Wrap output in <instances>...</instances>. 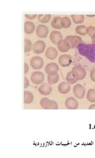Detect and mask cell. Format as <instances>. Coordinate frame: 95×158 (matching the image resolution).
Masks as SVG:
<instances>
[{
	"instance_id": "cell-34",
	"label": "cell",
	"mask_w": 95,
	"mask_h": 158,
	"mask_svg": "<svg viewBox=\"0 0 95 158\" xmlns=\"http://www.w3.org/2000/svg\"><path fill=\"white\" fill-rule=\"evenodd\" d=\"M92 41H93V42L95 44V40H92Z\"/></svg>"
},
{
	"instance_id": "cell-13",
	"label": "cell",
	"mask_w": 95,
	"mask_h": 158,
	"mask_svg": "<svg viewBox=\"0 0 95 158\" xmlns=\"http://www.w3.org/2000/svg\"><path fill=\"white\" fill-rule=\"evenodd\" d=\"M57 47L59 51L61 52H67L69 51L70 48V45L69 42L65 40H60L59 42L57 43Z\"/></svg>"
},
{
	"instance_id": "cell-29",
	"label": "cell",
	"mask_w": 95,
	"mask_h": 158,
	"mask_svg": "<svg viewBox=\"0 0 95 158\" xmlns=\"http://www.w3.org/2000/svg\"><path fill=\"white\" fill-rule=\"evenodd\" d=\"M90 78L92 81L95 82V69L92 70L90 74Z\"/></svg>"
},
{
	"instance_id": "cell-31",
	"label": "cell",
	"mask_w": 95,
	"mask_h": 158,
	"mask_svg": "<svg viewBox=\"0 0 95 158\" xmlns=\"http://www.w3.org/2000/svg\"><path fill=\"white\" fill-rule=\"evenodd\" d=\"M30 86V82L26 77H24V89H27Z\"/></svg>"
},
{
	"instance_id": "cell-2",
	"label": "cell",
	"mask_w": 95,
	"mask_h": 158,
	"mask_svg": "<svg viewBox=\"0 0 95 158\" xmlns=\"http://www.w3.org/2000/svg\"><path fill=\"white\" fill-rule=\"evenodd\" d=\"M41 107L45 110H57L58 106L57 102L48 98H42L40 101Z\"/></svg>"
},
{
	"instance_id": "cell-20",
	"label": "cell",
	"mask_w": 95,
	"mask_h": 158,
	"mask_svg": "<svg viewBox=\"0 0 95 158\" xmlns=\"http://www.w3.org/2000/svg\"><path fill=\"white\" fill-rule=\"evenodd\" d=\"M72 22L70 19L68 17H63L61 20V25L63 28H68L70 27Z\"/></svg>"
},
{
	"instance_id": "cell-21",
	"label": "cell",
	"mask_w": 95,
	"mask_h": 158,
	"mask_svg": "<svg viewBox=\"0 0 95 158\" xmlns=\"http://www.w3.org/2000/svg\"><path fill=\"white\" fill-rule=\"evenodd\" d=\"M59 79V75L58 74L54 75H48L47 77V81L50 85H54L57 84L58 82Z\"/></svg>"
},
{
	"instance_id": "cell-1",
	"label": "cell",
	"mask_w": 95,
	"mask_h": 158,
	"mask_svg": "<svg viewBox=\"0 0 95 158\" xmlns=\"http://www.w3.org/2000/svg\"><path fill=\"white\" fill-rule=\"evenodd\" d=\"M71 73L73 77L77 81H81L86 77V70L81 66L74 67L71 71Z\"/></svg>"
},
{
	"instance_id": "cell-32",
	"label": "cell",
	"mask_w": 95,
	"mask_h": 158,
	"mask_svg": "<svg viewBox=\"0 0 95 158\" xmlns=\"http://www.w3.org/2000/svg\"><path fill=\"white\" fill-rule=\"evenodd\" d=\"M28 71H29V66L26 63H24V74H27Z\"/></svg>"
},
{
	"instance_id": "cell-26",
	"label": "cell",
	"mask_w": 95,
	"mask_h": 158,
	"mask_svg": "<svg viewBox=\"0 0 95 158\" xmlns=\"http://www.w3.org/2000/svg\"><path fill=\"white\" fill-rule=\"evenodd\" d=\"M32 48V42L28 39L24 40V52L28 53L31 51Z\"/></svg>"
},
{
	"instance_id": "cell-12",
	"label": "cell",
	"mask_w": 95,
	"mask_h": 158,
	"mask_svg": "<svg viewBox=\"0 0 95 158\" xmlns=\"http://www.w3.org/2000/svg\"><path fill=\"white\" fill-rule=\"evenodd\" d=\"M38 91L42 95L47 96L52 92L53 88L49 84H43L39 87Z\"/></svg>"
},
{
	"instance_id": "cell-17",
	"label": "cell",
	"mask_w": 95,
	"mask_h": 158,
	"mask_svg": "<svg viewBox=\"0 0 95 158\" xmlns=\"http://www.w3.org/2000/svg\"><path fill=\"white\" fill-rule=\"evenodd\" d=\"M35 24L30 21H27L24 23V31L27 34H31L35 31Z\"/></svg>"
},
{
	"instance_id": "cell-5",
	"label": "cell",
	"mask_w": 95,
	"mask_h": 158,
	"mask_svg": "<svg viewBox=\"0 0 95 158\" xmlns=\"http://www.w3.org/2000/svg\"><path fill=\"white\" fill-rule=\"evenodd\" d=\"M65 40L69 42L71 49L78 47L82 41L81 38L77 35H69Z\"/></svg>"
},
{
	"instance_id": "cell-16",
	"label": "cell",
	"mask_w": 95,
	"mask_h": 158,
	"mask_svg": "<svg viewBox=\"0 0 95 158\" xmlns=\"http://www.w3.org/2000/svg\"><path fill=\"white\" fill-rule=\"evenodd\" d=\"M70 85L66 82H62L59 84L58 86V89L60 93L61 94H66L69 93L70 90Z\"/></svg>"
},
{
	"instance_id": "cell-18",
	"label": "cell",
	"mask_w": 95,
	"mask_h": 158,
	"mask_svg": "<svg viewBox=\"0 0 95 158\" xmlns=\"http://www.w3.org/2000/svg\"><path fill=\"white\" fill-rule=\"evenodd\" d=\"M34 100V96L32 93L29 91H24V102L25 104H30Z\"/></svg>"
},
{
	"instance_id": "cell-11",
	"label": "cell",
	"mask_w": 95,
	"mask_h": 158,
	"mask_svg": "<svg viewBox=\"0 0 95 158\" xmlns=\"http://www.w3.org/2000/svg\"><path fill=\"white\" fill-rule=\"evenodd\" d=\"M65 107L69 110H76L78 107V103L77 100L73 97L68 98L65 102Z\"/></svg>"
},
{
	"instance_id": "cell-4",
	"label": "cell",
	"mask_w": 95,
	"mask_h": 158,
	"mask_svg": "<svg viewBox=\"0 0 95 158\" xmlns=\"http://www.w3.org/2000/svg\"><path fill=\"white\" fill-rule=\"evenodd\" d=\"M45 81V75L40 71H35L31 76V81L34 85H39Z\"/></svg>"
},
{
	"instance_id": "cell-24",
	"label": "cell",
	"mask_w": 95,
	"mask_h": 158,
	"mask_svg": "<svg viewBox=\"0 0 95 158\" xmlns=\"http://www.w3.org/2000/svg\"><path fill=\"white\" fill-rule=\"evenodd\" d=\"M86 98L89 102H95V89H89L86 94Z\"/></svg>"
},
{
	"instance_id": "cell-8",
	"label": "cell",
	"mask_w": 95,
	"mask_h": 158,
	"mask_svg": "<svg viewBox=\"0 0 95 158\" xmlns=\"http://www.w3.org/2000/svg\"><path fill=\"white\" fill-rule=\"evenodd\" d=\"M49 33V30L47 26L43 24L38 26L36 28V33L37 36L41 38H45L47 37Z\"/></svg>"
},
{
	"instance_id": "cell-33",
	"label": "cell",
	"mask_w": 95,
	"mask_h": 158,
	"mask_svg": "<svg viewBox=\"0 0 95 158\" xmlns=\"http://www.w3.org/2000/svg\"><path fill=\"white\" fill-rule=\"evenodd\" d=\"M89 110H95V104L91 105L89 107Z\"/></svg>"
},
{
	"instance_id": "cell-15",
	"label": "cell",
	"mask_w": 95,
	"mask_h": 158,
	"mask_svg": "<svg viewBox=\"0 0 95 158\" xmlns=\"http://www.w3.org/2000/svg\"><path fill=\"white\" fill-rule=\"evenodd\" d=\"M63 36L62 34L58 31H53L50 33V40L54 44H57L60 40H62Z\"/></svg>"
},
{
	"instance_id": "cell-25",
	"label": "cell",
	"mask_w": 95,
	"mask_h": 158,
	"mask_svg": "<svg viewBox=\"0 0 95 158\" xmlns=\"http://www.w3.org/2000/svg\"><path fill=\"white\" fill-rule=\"evenodd\" d=\"M86 28H87V27H86L85 26H83V25L78 26L76 28V32L77 34L85 36V35H86V34H87Z\"/></svg>"
},
{
	"instance_id": "cell-23",
	"label": "cell",
	"mask_w": 95,
	"mask_h": 158,
	"mask_svg": "<svg viewBox=\"0 0 95 158\" xmlns=\"http://www.w3.org/2000/svg\"><path fill=\"white\" fill-rule=\"evenodd\" d=\"M72 18L73 21L74 23L80 24L82 23L84 20V16L82 15H72Z\"/></svg>"
},
{
	"instance_id": "cell-27",
	"label": "cell",
	"mask_w": 95,
	"mask_h": 158,
	"mask_svg": "<svg viewBox=\"0 0 95 158\" xmlns=\"http://www.w3.org/2000/svg\"><path fill=\"white\" fill-rule=\"evenodd\" d=\"M66 80L67 81V83H68L69 84H76L77 81H78L77 79H75V78L73 77V76L72 74L71 71L69 72L68 74H67V75H66Z\"/></svg>"
},
{
	"instance_id": "cell-10",
	"label": "cell",
	"mask_w": 95,
	"mask_h": 158,
	"mask_svg": "<svg viewBox=\"0 0 95 158\" xmlns=\"http://www.w3.org/2000/svg\"><path fill=\"white\" fill-rule=\"evenodd\" d=\"M59 64L63 67H67L72 63V57L69 55H64L60 56L58 59Z\"/></svg>"
},
{
	"instance_id": "cell-3",
	"label": "cell",
	"mask_w": 95,
	"mask_h": 158,
	"mask_svg": "<svg viewBox=\"0 0 95 158\" xmlns=\"http://www.w3.org/2000/svg\"><path fill=\"white\" fill-rule=\"evenodd\" d=\"M44 65V60L40 56H34L30 60V65L34 70H40Z\"/></svg>"
},
{
	"instance_id": "cell-9",
	"label": "cell",
	"mask_w": 95,
	"mask_h": 158,
	"mask_svg": "<svg viewBox=\"0 0 95 158\" xmlns=\"http://www.w3.org/2000/svg\"><path fill=\"white\" fill-rule=\"evenodd\" d=\"M59 66L55 63H50L46 66L45 71L46 74L50 75H54L58 74Z\"/></svg>"
},
{
	"instance_id": "cell-6",
	"label": "cell",
	"mask_w": 95,
	"mask_h": 158,
	"mask_svg": "<svg viewBox=\"0 0 95 158\" xmlns=\"http://www.w3.org/2000/svg\"><path fill=\"white\" fill-rule=\"evenodd\" d=\"M73 93L77 98L82 99L85 96V89L81 84H77L73 88Z\"/></svg>"
},
{
	"instance_id": "cell-7",
	"label": "cell",
	"mask_w": 95,
	"mask_h": 158,
	"mask_svg": "<svg viewBox=\"0 0 95 158\" xmlns=\"http://www.w3.org/2000/svg\"><path fill=\"white\" fill-rule=\"evenodd\" d=\"M46 49V43L43 41H37L32 45V50L36 54L43 53Z\"/></svg>"
},
{
	"instance_id": "cell-14",
	"label": "cell",
	"mask_w": 95,
	"mask_h": 158,
	"mask_svg": "<svg viewBox=\"0 0 95 158\" xmlns=\"http://www.w3.org/2000/svg\"><path fill=\"white\" fill-rule=\"evenodd\" d=\"M58 51L54 47H49L45 52V56L49 60H54L58 56Z\"/></svg>"
},
{
	"instance_id": "cell-19",
	"label": "cell",
	"mask_w": 95,
	"mask_h": 158,
	"mask_svg": "<svg viewBox=\"0 0 95 158\" xmlns=\"http://www.w3.org/2000/svg\"><path fill=\"white\" fill-rule=\"evenodd\" d=\"M61 18L58 16L55 17L51 21V26L55 29H61L62 28L61 25Z\"/></svg>"
},
{
	"instance_id": "cell-30",
	"label": "cell",
	"mask_w": 95,
	"mask_h": 158,
	"mask_svg": "<svg viewBox=\"0 0 95 158\" xmlns=\"http://www.w3.org/2000/svg\"><path fill=\"white\" fill-rule=\"evenodd\" d=\"M37 16V15H25V17L28 19H31V20H33V19H35Z\"/></svg>"
},
{
	"instance_id": "cell-28",
	"label": "cell",
	"mask_w": 95,
	"mask_h": 158,
	"mask_svg": "<svg viewBox=\"0 0 95 158\" xmlns=\"http://www.w3.org/2000/svg\"><path fill=\"white\" fill-rule=\"evenodd\" d=\"M86 33L92 40H95V27L93 26H89L86 28Z\"/></svg>"
},
{
	"instance_id": "cell-22",
	"label": "cell",
	"mask_w": 95,
	"mask_h": 158,
	"mask_svg": "<svg viewBox=\"0 0 95 158\" xmlns=\"http://www.w3.org/2000/svg\"><path fill=\"white\" fill-rule=\"evenodd\" d=\"M38 18V20L41 23H47L49 22L51 18V15H39Z\"/></svg>"
}]
</instances>
